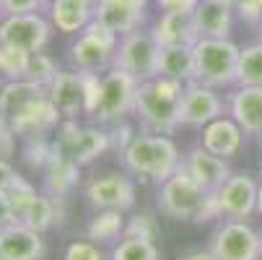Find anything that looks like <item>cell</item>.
<instances>
[{"label": "cell", "instance_id": "cell-18", "mask_svg": "<svg viewBox=\"0 0 262 260\" xmlns=\"http://www.w3.org/2000/svg\"><path fill=\"white\" fill-rule=\"evenodd\" d=\"M151 34L156 36L159 47H195L200 42V31H198L192 11H166V13H161L154 21Z\"/></svg>", "mask_w": 262, "mask_h": 260}, {"label": "cell", "instance_id": "cell-45", "mask_svg": "<svg viewBox=\"0 0 262 260\" xmlns=\"http://www.w3.org/2000/svg\"><path fill=\"white\" fill-rule=\"evenodd\" d=\"M259 177H262V169H259Z\"/></svg>", "mask_w": 262, "mask_h": 260}, {"label": "cell", "instance_id": "cell-19", "mask_svg": "<svg viewBox=\"0 0 262 260\" xmlns=\"http://www.w3.org/2000/svg\"><path fill=\"white\" fill-rule=\"evenodd\" d=\"M47 242L42 232H34L26 224H16L0 229V260H45Z\"/></svg>", "mask_w": 262, "mask_h": 260}, {"label": "cell", "instance_id": "cell-42", "mask_svg": "<svg viewBox=\"0 0 262 260\" xmlns=\"http://www.w3.org/2000/svg\"><path fill=\"white\" fill-rule=\"evenodd\" d=\"M257 31H259V39H262V21L257 24Z\"/></svg>", "mask_w": 262, "mask_h": 260}, {"label": "cell", "instance_id": "cell-20", "mask_svg": "<svg viewBox=\"0 0 262 260\" xmlns=\"http://www.w3.org/2000/svg\"><path fill=\"white\" fill-rule=\"evenodd\" d=\"M244 130L229 117V115H223L213 123H208L203 130H200V146L205 148V151L221 156V159H236L242 154V148H244Z\"/></svg>", "mask_w": 262, "mask_h": 260}, {"label": "cell", "instance_id": "cell-37", "mask_svg": "<svg viewBox=\"0 0 262 260\" xmlns=\"http://www.w3.org/2000/svg\"><path fill=\"white\" fill-rule=\"evenodd\" d=\"M18 172H16V167L6 159V156H0V193H3L8 185H11V179L16 177Z\"/></svg>", "mask_w": 262, "mask_h": 260}, {"label": "cell", "instance_id": "cell-41", "mask_svg": "<svg viewBox=\"0 0 262 260\" xmlns=\"http://www.w3.org/2000/svg\"><path fill=\"white\" fill-rule=\"evenodd\" d=\"M215 3H223V6H231L234 8V0H215Z\"/></svg>", "mask_w": 262, "mask_h": 260}, {"label": "cell", "instance_id": "cell-32", "mask_svg": "<svg viewBox=\"0 0 262 260\" xmlns=\"http://www.w3.org/2000/svg\"><path fill=\"white\" fill-rule=\"evenodd\" d=\"M161 234L159 218L148 211H135L133 216H127V227H125V237H140V239H151L156 242Z\"/></svg>", "mask_w": 262, "mask_h": 260}, {"label": "cell", "instance_id": "cell-40", "mask_svg": "<svg viewBox=\"0 0 262 260\" xmlns=\"http://www.w3.org/2000/svg\"><path fill=\"white\" fill-rule=\"evenodd\" d=\"M257 213L262 216V182H259V188H257Z\"/></svg>", "mask_w": 262, "mask_h": 260}, {"label": "cell", "instance_id": "cell-30", "mask_svg": "<svg viewBox=\"0 0 262 260\" xmlns=\"http://www.w3.org/2000/svg\"><path fill=\"white\" fill-rule=\"evenodd\" d=\"M29 52H21L16 47L0 45V76L3 81H24L29 68Z\"/></svg>", "mask_w": 262, "mask_h": 260}, {"label": "cell", "instance_id": "cell-10", "mask_svg": "<svg viewBox=\"0 0 262 260\" xmlns=\"http://www.w3.org/2000/svg\"><path fill=\"white\" fill-rule=\"evenodd\" d=\"M208 247L218 260H262V232L247 221H221Z\"/></svg>", "mask_w": 262, "mask_h": 260}, {"label": "cell", "instance_id": "cell-13", "mask_svg": "<svg viewBox=\"0 0 262 260\" xmlns=\"http://www.w3.org/2000/svg\"><path fill=\"white\" fill-rule=\"evenodd\" d=\"M226 115V96L221 91L203 86L198 81L184 86L182 96V112H179V125L182 128H198L203 130L208 123Z\"/></svg>", "mask_w": 262, "mask_h": 260}, {"label": "cell", "instance_id": "cell-23", "mask_svg": "<svg viewBox=\"0 0 262 260\" xmlns=\"http://www.w3.org/2000/svg\"><path fill=\"white\" fill-rule=\"evenodd\" d=\"M200 39H231L234 29V8L215 3V0H200V6L192 11Z\"/></svg>", "mask_w": 262, "mask_h": 260}, {"label": "cell", "instance_id": "cell-33", "mask_svg": "<svg viewBox=\"0 0 262 260\" xmlns=\"http://www.w3.org/2000/svg\"><path fill=\"white\" fill-rule=\"evenodd\" d=\"M62 260H106V255L91 239H73V242H68Z\"/></svg>", "mask_w": 262, "mask_h": 260}, {"label": "cell", "instance_id": "cell-1", "mask_svg": "<svg viewBox=\"0 0 262 260\" xmlns=\"http://www.w3.org/2000/svg\"><path fill=\"white\" fill-rule=\"evenodd\" d=\"M122 167L127 169L130 177L145 179V182H166L171 174L179 172L182 167V151L174 143V138L161 135V133H138L133 141L122 148Z\"/></svg>", "mask_w": 262, "mask_h": 260}, {"label": "cell", "instance_id": "cell-2", "mask_svg": "<svg viewBox=\"0 0 262 260\" xmlns=\"http://www.w3.org/2000/svg\"><path fill=\"white\" fill-rule=\"evenodd\" d=\"M184 86L174 78L156 76L140 81L138 94H135V107H133V117L143 125L148 133H161L171 135L179 125V112H182V96Z\"/></svg>", "mask_w": 262, "mask_h": 260}, {"label": "cell", "instance_id": "cell-4", "mask_svg": "<svg viewBox=\"0 0 262 260\" xmlns=\"http://www.w3.org/2000/svg\"><path fill=\"white\" fill-rule=\"evenodd\" d=\"M138 86H140V81L135 76H130V73L120 70V68H109L106 73H101L89 120L96 123V125L125 123V117L133 115Z\"/></svg>", "mask_w": 262, "mask_h": 260}, {"label": "cell", "instance_id": "cell-36", "mask_svg": "<svg viewBox=\"0 0 262 260\" xmlns=\"http://www.w3.org/2000/svg\"><path fill=\"white\" fill-rule=\"evenodd\" d=\"M154 3L161 8V13H166V11H195L200 0H154Z\"/></svg>", "mask_w": 262, "mask_h": 260}, {"label": "cell", "instance_id": "cell-44", "mask_svg": "<svg viewBox=\"0 0 262 260\" xmlns=\"http://www.w3.org/2000/svg\"><path fill=\"white\" fill-rule=\"evenodd\" d=\"M50 3H52V0H45V6H50Z\"/></svg>", "mask_w": 262, "mask_h": 260}, {"label": "cell", "instance_id": "cell-3", "mask_svg": "<svg viewBox=\"0 0 262 260\" xmlns=\"http://www.w3.org/2000/svg\"><path fill=\"white\" fill-rule=\"evenodd\" d=\"M156 206L166 218L187 221V224H203V221L218 218L215 195L203 190L200 185L187 174L182 167L156 190Z\"/></svg>", "mask_w": 262, "mask_h": 260}, {"label": "cell", "instance_id": "cell-28", "mask_svg": "<svg viewBox=\"0 0 262 260\" xmlns=\"http://www.w3.org/2000/svg\"><path fill=\"white\" fill-rule=\"evenodd\" d=\"M109 260H161V250L151 239L122 237L117 245H112Z\"/></svg>", "mask_w": 262, "mask_h": 260}, {"label": "cell", "instance_id": "cell-31", "mask_svg": "<svg viewBox=\"0 0 262 260\" xmlns=\"http://www.w3.org/2000/svg\"><path fill=\"white\" fill-rule=\"evenodd\" d=\"M57 73H60V68H57L55 57L42 50V52H34V55L29 57V68H26V78H24V81L39 84V86H50V84L55 81Z\"/></svg>", "mask_w": 262, "mask_h": 260}, {"label": "cell", "instance_id": "cell-29", "mask_svg": "<svg viewBox=\"0 0 262 260\" xmlns=\"http://www.w3.org/2000/svg\"><path fill=\"white\" fill-rule=\"evenodd\" d=\"M6 198V203L11 206V211H13V216H16V221H21V216L29 211V206L34 203V198L39 195V190H36V185L34 182H29L26 177H21V174H16L13 179H11V185L0 193Z\"/></svg>", "mask_w": 262, "mask_h": 260}, {"label": "cell", "instance_id": "cell-34", "mask_svg": "<svg viewBox=\"0 0 262 260\" xmlns=\"http://www.w3.org/2000/svg\"><path fill=\"white\" fill-rule=\"evenodd\" d=\"M234 13L244 24H259L262 21V0H234Z\"/></svg>", "mask_w": 262, "mask_h": 260}, {"label": "cell", "instance_id": "cell-17", "mask_svg": "<svg viewBox=\"0 0 262 260\" xmlns=\"http://www.w3.org/2000/svg\"><path fill=\"white\" fill-rule=\"evenodd\" d=\"M148 0H96L94 21L104 24L115 34H130L145 24Z\"/></svg>", "mask_w": 262, "mask_h": 260}, {"label": "cell", "instance_id": "cell-27", "mask_svg": "<svg viewBox=\"0 0 262 260\" xmlns=\"http://www.w3.org/2000/svg\"><path fill=\"white\" fill-rule=\"evenodd\" d=\"M236 86H257V89H262V39L249 42V45L242 47Z\"/></svg>", "mask_w": 262, "mask_h": 260}, {"label": "cell", "instance_id": "cell-35", "mask_svg": "<svg viewBox=\"0 0 262 260\" xmlns=\"http://www.w3.org/2000/svg\"><path fill=\"white\" fill-rule=\"evenodd\" d=\"M47 11L45 0H3V13L16 16V13H39Z\"/></svg>", "mask_w": 262, "mask_h": 260}, {"label": "cell", "instance_id": "cell-15", "mask_svg": "<svg viewBox=\"0 0 262 260\" xmlns=\"http://www.w3.org/2000/svg\"><path fill=\"white\" fill-rule=\"evenodd\" d=\"M226 115L262 143V89L257 86H234L226 94Z\"/></svg>", "mask_w": 262, "mask_h": 260}, {"label": "cell", "instance_id": "cell-26", "mask_svg": "<svg viewBox=\"0 0 262 260\" xmlns=\"http://www.w3.org/2000/svg\"><path fill=\"white\" fill-rule=\"evenodd\" d=\"M57 221H60V198H55L45 190H39V195L29 206V211L21 216V224H26L34 232H42V234L47 229H52Z\"/></svg>", "mask_w": 262, "mask_h": 260}, {"label": "cell", "instance_id": "cell-24", "mask_svg": "<svg viewBox=\"0 0 262 260\" xmlns=\"http://www.w3.org/2000/svg\"><path fill=\"white\" fill-rule=\"evenodd\" d=\"M127 216L122 211H94L86 224V239L101 245H117L125 237Z\"/></svg>", "mask_w": 262, "mask_h": 260}, {"label": "cell", "instance_id": "cell-6", "mask_svg": "<svg viewBox=\"0 0 262 260\" xmlns=\"http://www.w3.org/2000/svg\"><path fill=\"white\" fill-rule=\"evenodd\" d=\"M117 45H120V34H115L99 21H91L76 36V42L68 47L70 68L78 73H106L115 63Z\"/></svg>", "mask_w": 262, "mask_h": 260}, {"label": "cell", "instance_id": "cell-39", "mask_svg": "<svg viewBox=\"0 0 262 260\" xmlns=\"http://www.w3.org/2000/svg\"><path fill=\"white\" fill-rule=\"evenodd\" d=\"M11 224H16V216H13L11 206L6 203V198L0 195V229H6V227H11Z\"/></svg>", "mask_w": 262, "mask_h": 260}, {"label": "cell", "instance_id": "cell-12", "mask_svg": "<svg viewBox=\"0 0 262 260\" xmlns=\"http://www.w3.org/2000/svg\"><path fill=\"white\" fill-rule=\"evenodd\" d=\"M257 188L259 182L247 172H231V177L223 182V188L215 193L218 218L223 221H247L257 213Z\"/></svg>", "mask_w": 262, "mask_h": 260}, {"label": "cell", "instance_id": "cell-9", "mask_svg": "<svg viewBox=\"0 0 262 260\" xmlns=\"http://www.w3.org/2000/svg\"><path fill=\"white\" fill-rule=\"evenodd\" d=\"M52 21L45 11L39 13H16L0 18V45L16 47L21 52H42L52 39Z\"/></svg>", "mask_w": 262, "mask_h": 260}, {"label": "cell", "instance_id": "cell-38", "mask_svg": "<svg viewBox=\"0 0 262 260\" xmlns=\"http://www.w3.org/2000/svg\"><path fill=\"white\" fill-rule=\"evenodd\" d=\"M177 260H218L213 252H210V247H200V250H187V252H182Z\"/></svg>", "mask_w": 262, "mask_h": 260}, {"label": "cell", "instance_id": "cell-5", "mask_svg": "<svg viewBox=\"0 0 262 260\" xmlns=\"http://www.w3.org/2000/svg\"><path fill=\"white\" fill-rule=\"evenodd\" d=\"M195 81L215 91H231L239 76V52L234 39H200L195 47Z\"/></svg>", "mask_w": 262, "mask_h": 260}, {"label": "cell", "instance_id": "cell-25", "mask_svg": "<svg viewBox=\"0 0 262 260\" xmlns=\"http://www.w3.org/2000/svg\"><path fill=\"white\" fill-rule=\"evenodd\" d=\"M159 76L174 78L179 84H192L195 81V52H192V47H161Z\"/></svg>", "mask_w": 262, "mask_h": 260}, {"label": "cell", "instance_id": "cell-21", "mask_svg": "<svg viewBox=\"0 0 262 260\" xmlns=\"http://www.w3.org/2000/svg\"><path fill=\"white\" fill-rule=\"evenodd\" d=\"M81 164L73 162L57 143H52L50 148V156L42 167V174H45V193L55 195V198H62L68 195L76 185L81 182Z\"/></svg>", "mask_w": 262, "mask_h": 260}, {"label": "cell", "instance_id": "cell-16", "mask_svg": "<svg viewBox=\"0 0 262 260\" xmlns=\"http://www.w3.org/2000/svg\"><path fill=\"white\" fill-rule=\"evenodd\" d=\"M182 169L190 174L203 190H208V193H213V195L223 188V182L231 177L229 162L221 159V156H215V154H210V151H205L200 143L192 146L190 151L184 154Z\"/></svg>", "mask_w": 262, "mask_h": 260}, {"label": "cell", "instance_id": "cell-14", "mask_svg": "<svg viewBox=\"0 0 262 260\" xmlns=\"http://www.w3.org/2000/svg\"><path fill=\"white\" fill-rule=\"evenodd\" d=\"M50 102L60 112L62 120H78L86 117V104H89V81L86 73L78 70H60L55 81L47 86Z\"/></svg>", "mask_w": 262, "mask_h": 260}, {"label": "cell", "instance_id": "cell-7", "mask_svg": "<svg viewBox=\"0 0 262 260\" xmlns=\"http://www.w3.org/2000/svg\"><path fill=\"white\" fill-rule=\"evenodd\" d=\"M159 52H161V47L156 42V36L151 34V29L140 26V29L120 36L112 68L130 73L138 81L156 78L159 76Z\"/></svg>", "mask_w": 262, "mask_h": 260}, {"label": "cell", "instance_id": "cell-43", "mask_svg": "<svg viewBox=\"0 0 262 260\" xmlns=\"http://www.w3.org/2000/svg\"><path fill=\"white\" fill-rule=\"evenodd\" d=\"M6 13H3V0H0V18H3Z\"/></svg>", "mask_w": 262, "mask_h": 260}, {"label": "cell", "instance_id": "cell-11", "mask_svg": "<svg viewBox=\"0 0 262 260\" xmlns=\"http://www.w3.org/2000/svg\"><path fill=\"white\" fill-rule=\"evenodd\" d=\"M86 201L91 203L94 211H133L138 201L135 179L122 172H104L96 174L86 182Z\"/></svg>", "mask_w": 262, "mask_h": 260}, {"label": "cell", "instance_id": "cell-8", "mask_svg": "<svg viewBox=\"0 0 262 260\" xmlns=\"http://www.w3.org/2000/svg\"><path fill=\"white\" fill-rule=\"evenodd\" d=\"M55 133H57L55 143L81 167H89L91 162L104 156L109 148H115L112 133L104 130L101 125H81L78 120H62Z\"/></svg>", "mask_w": 262, "mask_h": 260}, {"label": "cell", "instance_id": "cell-22", "mask_svg": "<svg viewBox=\"0 0 262 260\" xmlns=\"http://www.w3.org/2000/svg\"><path fill=\"white\" fill-rule=\"evenodd\" d=\"M96 16V0H52L47 18L60 34H81Z\"/></svg>", "mask_w": 262, "mask_h": 260}]
</instances>
